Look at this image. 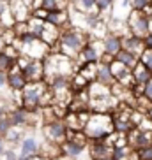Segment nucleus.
Returning a JSON list of instances; mask_svg holds the SVG:
<instances>
[{"mask_svg": "<svg viewBox=\"0 0 152 160\" xmlns=\"http://www.w3.org/2000/svg\"><path fill=\"white\" fill-rule=\"evenodd\" d=\"M89 32L87 30H80V28H74V27H66L62 28V35H60V41H58V49H60L62 55L73 58L74 60L80 51L85 48V44L89 42Z\"/></svg>", "mask_w": 152, "mask_h": 160, "instance_id": "obj_1", "label": "nucleus"}, {"mask_svg": "<svg viewBox=\"0 0 152 160\" xmlns=\"http://www.w3.org/2000/svg\"><path fill=\"white\" fill-rule=\"evenodd\" d=\"M83 132L89 137V141L106 139L111 132H115L113 114L111 113H92L85 125V128H83Z\"/></svg>", "mask_w": 152, "mask_h": 160, "instance_id": "obj_2", "label": "nucleus"}, {"mask_svg": "<svg viewBox=\"0 0 152 160\" xmlns=\"http://www.w3.org/2000/svg\"><path fill=\"white\" fill-rule=\"evenodd\" d=\"M48 90H50V86L46 81L29 83L21 90V108H25L30 113H37L43 108V97Z\"/></svg>", "mask_w": 152, "mask_h": 160, "instance_id": "obj_3", "label": "nucleus"}, {"mask_svg": "<svg viewBox=\"0 0 152 160\" xmlns=\"http://www.w3.org/2000/svg\"><path fill=\"white\" fill-rule=\"evenodd\" d=\"M18 67L21 69V72H23V76L27 78L29 83L44 81V62L43 60H34V58H29L25 55H19Z\"/></svg>", "mask_w": 152, "mask_h": 160, "instance_id": "obj_4", "label": "nucleus"}, {"mask_svg": "<svg viewBox=\"0 0 152 160\" xmlns=\"http://www.w3.org/2000/svg\"><path fill=\"white\" fill-rule=\"evenodd\" d=\"M128 27L131 35H136L140 39H145L149 35V23H150V16H147L143 11H131L128 16Z\"/></svg>", "mask_w": 152, "mask_h": 160, "instance_id": "obj_5", "label": "nucleus"}, {"mask_svg": "<svg viewBox=\"0 0 152 160\" xmlns=\"http://www.w3.org/2000/svg\"><path fill=\"white\" fill-rule=\"evenodd\" d=\"M67 132H69V128H67L64 120H55V122L44 123L43 127L44 139L50 142H58V144H62L67 139Z\"/></svg>", "mask_w": 152, "mask_h": 160, "instance_id": "obj_6", "label": "nucleus"}, {"mask_svg": "<svg viewBox=\"0 0 152 160\" xmlns=\"http://www.w3.org/2000/svg\"><path fill=\"white\" fill-rule=\"evenodd\" d=\"M7 81H9L11 92H21L25 86L29 85V81H27V78L23 76V72H21V69L18 67V63H16V67H13V69L7 72Z\"/></svg>", "mask_w": 152, "mask_h": 160, "instance_id": "obj_7", "label": "nucleus"}, {"mask_svg": "<svg viewBox=\"0 0 152 160\" xmlns=\"http://www.w3.org/2000/svg\"><path fill=\"white\" fill-rule=\"evenodd\" d=\"M89 148V144H83V142H78L74 139H66V141L62 142V151H64V157L71 160H76L80 158L81 153Z\"/></svg>", "mask_w": 152, "mask_h": 160, "instance_id": "obj_8", "label": "nucleus"}, {"mask_svg": "<svg viewBox=\"0 0 152 160\" xmlns=\"http://www.w3.org/2000/svg\"><path fill=\"white\" fill-rule=\"evenodd\" d=\"M60 35H62L60 27H55V25H52V23L46 21V23H44V28H43V33H41V41H44V42L50 46V49H52L55 44H58Z\"/></svg>", "mask_w": 152, "mask_h": 160, "instance_id": "obj_9", "label": "nucleus"}, {"mask_svg": "<svg viewBox=\"0 0 152 160\" xmlns=\"http://www.w3.org/2000/svg\"><path fill=\"white\" fill-rule=\"evenodd\" d=\"M103 49H105L106 55L117 57V55H119V53L124 49V46H122V37H119V35H113V33H108V35L103 39Z\"/></svg>", "mask_w": 152, "mask_h": 160, "instance_id": "obj_10", "label": "nucleus"}, {"mask_svg": "<svg viewBox=\"0 0 152 160\" xmlns=\"http://www.w3.org/2000/svg\"><path fill=\"white\" fill-rule=\"evenodd\" d=\"M41 151V142L35 137H23L19 142V155L23 157H35Z\"/></svg>", "mask_w": 152, "mask_h": 160, "instance_id": "obj_11", "label": "nucleus"}, {"mask_svg": "<svg viewBox=\"0 0 152 160\" xmlns=\"http://www.w3.org/2000/svg\"><path fill=\"white\" fill-rule=\"evenodd\" d=\"M122 46H124V49L131 51L133 55H136L138 58L142 57V53L145 51V42H143V39L136 37V35H131V33H129L128 37L122 39Z\"/></svg>", "mask_w": 152, "mask_h": 160, "instance_id": "obj_12", "label": "nucleus"}, {"mask_svg": "<svg viewBox=\"0 0 152 160\" xmlns=\"http://www.w3.org/2000/svg\"><path fill=\"white\" fill-rule=\"evenodd\" d=\"M115 76L113 72H111V69H110L108 63H97V74H95V83H99V85H105V86H111L115 85Z\"/></svg>", "mask_w": 152, "mask_h": 160, "instance_id": "obj_13", "label": "nucleus"}, {"mask_svg": "<svg viewBox=\"0 0 152 160\" xmlns=\"http://www.w3.org/2000/svg\"><path fill=\"white\" fill-rule=\"evenodd\" d=\"M131 2L129 0H113V5H111V18L115 19H128V16L131 14Z\"/></svg>", "mask_w": 152, "mask_h": 160, "instance_id": "obj_14", "label": "nucleus"}, {"mask_svg": "<svg viewBox=\"0 0 152 160\" xmlns=\"http://www.w3.org/2000/svg\"><path fill=\"white\" fill-rule=\"evenodd\" d=\"M133 76H134V81H136L138 85H147L149 81L152 79V71L145 63L138 62L136 65L133 67Z\"/></svg>", "mask_w": 152, "mask_h": 160, "instance_id": "obj_15", "label": "nucleus"}, {"mask_svg": "<svg viewBox=\"0 0 152 160\" xmlns=\"http://www.w3.org/2000/svg\"><path fill=\"white\" fill-rule=\"evenodd\" d=\"M41 155L48 157V158H58V157L64 155V151H62V144H58V142H50V141H44L41 142V151H39Z\"/></svg>", "mask_w": 152, "mask_h": 160, "instance_id": "obj_16", "label": "nucleus"}, {"mask_svg": "<svg viewBox=\"0 0 152 160\" xmlns=\"http://www.w3.org/2000/svg\"><path fill=\"white\" fill-rule=\"evenodd\" d=\"M108 30L110 33H113V35H119V37H128L129 33V27H128V21H124V19H115L111 18L108 21Z\"/></svg>", "mask_w": 152, "mask_h": 160, "instance_id": "obj_17", "label": "nucleus"}, {"mask_svg": "<svg viewBox=\"0 0 152 160\" xmlns=\"http://www.w3.org/2000/svg\"><path fill=\"white\" fill-rule=\"evenodd\" d=\"M115 60H119L120 63H124L126 67H129V69L133 71V67L136 65L138 62H140V58H138L136 55H133L131 51H128V49H122V51L115 57Z\"/></svg>", "mask_w": 152, "mask_h": 160, "instance_id": "obj_18", "label": "nucleus"}, {"mask_svg": "<svg viewBox=\"0 0 152 160\" xmlns=\"http://www.w3.org/2000/svg\"><path fill=\"white\" fill-rule=\"evenodd\" d=\"M25 137V132L21 130V127H13L9 132H7V136L4 137L5 142H11L13 144V148H14L16 144H19L21 142V139Z\"/></svg>", "mask_w": 152, "mask_h": 160, "instance_id": "obj_19", "label": "nucleus"}, {"mask_svg": "<svg viewBox=\"0 0 152 160\" xmlns=\"http://www.w3.org/2000/svg\"><path fill=\"white\" fill-rule=\"evenodd\" d=\"M110 69H111V72H113V76H115V79H117V81L122 79L126 74H129V72H131V69H129V67H126L124 63H120L119 60L111 62V63H110Z\"/></svg>", "mask_w": 152, "mask_h": 160, "instance_id": "obj_20", "label": "nucleus"}, {"mask_svg": "<svg viewBox=\"0 0 152 160\" xmlns=\"http://www.w3.org/2000/svg\"><path fill=\"white\" fill-rule=\"evenodd\" d=\"M18 58H13V57H9V55H5L4 51H0V71L2 72H9L13 67H16Z\"/></svg>", "mask_w": 152, "mask_h": 160, "instance_id": "obj_21", "label": "nucleus"}, {"mask_svg": "<svg viewBox=\"0 0 152 160\" xmlns=\"http://www.w3.org/2000/svg\"><path fill=\"white\" fill-rule=\"evenodd\" d=\"M29 23V30L32 33H35L39 39H41V33H43V28H44V23L46 21H43V19H37V18H34V16H30V19L27 21Z\"/></svg>", "mask_w": 152, "mask_h": 160, "instance_id": "obj_22", "label": "nucleus"}, {"mask_svg": "<svg viewBox=\"0 0 152 160\" xmlns=\"http://www.w3.org/2000/svg\"><path fill=\"white\" fill-rule=\"evenodd\" d=\"M11 128H13V123H11V118L7 114V116H4L0 120V137H5Z\"/></svg>", "mask_w": 152, "mask_h": 160, "instance_id": "obj_23", "label": "nucleus"}, {"mask_svg": "<svg viewBox=\"0 0 152 160\" xmlns=\"http://www.w3.org/2000/svg\"><path fill=\"white\" fill-rule=\"evenodd\" d=\"M138 130H142V132H152V118H149L147 114L142 118V122L136 125Z\"/></svg>", "mask_w": 152, "mask_h": 160, "instance_id": "obj_24", "label": "nucleus"}, {"mask_svg": "<svg viewBox=\"0 0 152 160\" xmlns=\"http://www.w3.org/2000/svg\"><path fill=\"white\" fill-rule=\"evenodd\" d=\"M136 151V155L140 157V160H152V144L145 146L142 150H134Z\"/></svg>", "mask_w": 152, "mask_h": 160, "instance_id": "obj_25", "label": "nucleus"}, {"mask_svg": "<svg viewBox=\"0 0 152 160\" xmlns=\"http://www.w3.org/2000/svg\"><path fill=\"white\" fill-rule=\"evenodd\" d=\"M140 62L145 63V65L152 71V49H145V51L142 53V57H140Z\"/></svg>", "mask_w": 152, "mask_h": 160, "instance_id": "obj_26", "label": "nucleus"}, {"mask_svg": "<svg viewBox=\"0 0 152 160\" xmlns=\"http://www.w3.org/2000/svg\"><path fill=\"white\" fill-rule=\"evenodd\" d=\"M60 0H43V9L46 11H57L60 9Z\"/></svg>", "mask_w": 152, "mask_h": 160, "instance_id": "obj_27", "label": "nucleus"}, {"mask_svg": "<svg viewBox=\"0 0 152 160\" xmlns=\"http://www.w3.org/2000/svg\"><path fill=\"white\" fill-rule=\"evenodd\" d=\"M48 12H50V11H46V9H43V7H41V9H34V11H32V16H34V18H37V19H43V21H46Z\"/></svg>", "mask_w": 152, "mask_h": 160, "instance_id": "obj_28", "label": "nucleus"}, {"mask_svg": "<svg viewBox=\"0 0 152 160\" xmlns=\"http://www.w3.org/2000/svg\"><path fill=\"white\" fill-rule=\"evenodd\" d=\"M4 90H9V81H7V72L0 71V93Z\"/></svg>", "mask_w": 152, "mask_h": 160, "instance_id": "obj_29", "label": "nucleus"}, {"mask_svg": "<svg viewBox=\"0 0 152 160\" xmlns=\"http://www.w3.org/2000/svg\"><path fill=\"white\" fill-rule=\"evenodd\" d=\"M4 160H18V153L14 151V148H7V151L4 153Z\"/></svg>", "mask_w": 152, "mask_h": 160, "instance_id": "obj_30", "label": "nucleus"}, {"mask_svg": "<svg viewBox=\"0 0 152 160\" xmlns=\"http://www.w3.org/2000/svg\"><path fill=\"white\" fill-rule=\"evenodd\" d=\"M143 95H145V97H147V99L152 102V79L149 81L147 85H145V90H143Z\"/></svg>", "mask_w": 152, "mask_h": 160, "instance_id": "obj_31", "label": "nucleus"}, {"mask_svg": "<svg viewBox=\"0 0 152 160\" xmlns=\"http://www.w3.org/2000/svg\"><path fill=\"white\" fill-rule=\"evenodd\" d=\"M143 42H145V49H152V33H149L147 37L143 39Z\"/></svg>", "mask_w": 152, "mask_h": 160, "instance_id": "obj_32", "label": "nucleus"}, {"mask_svg": "<svg viewBox=\"0 0 152 160\" xmlns=\"http://www.w3.org/2000/svg\"><path fill=\"white\" fill-rule=\"evenodd\" d=\"M7 151V146H5V139L0 137V157H4V153Z\"/></svg>", "mask_w": 152, "mask_h": 160, "instance_id": "obj_33", "label": "nucleus"}, {"mask_svg": "<svg viewBox=\"0 0 152 160\" xmlns=\"http://www.w3.org/2000/svg\"><path fill=\"white\" fill-rule=\"evenodd\" d=\"M4 46H5V42H4V39H2V35H0V51L4 49Z\"/></svg>", "mask_w": 152, "mask_h": 160, "instance_id": "obj_34", "label": "nucleus"}, {"mask_svg": "<svg viewBox=\"0 0 152 160\" xmlns=\"http://www.w3.org/2000/svg\"><path fill=\"white\" fill-rule=\"evenodd\" d=\"M4 30H5V28H4V25H2V21H0V35H2V32H4Z\"/></svg>", "mask_w": 152, "mask_h": 160, "instance_id": "obj_35", "label": "nucleus"}, {"mask_svg": "<svg viewBox=\"0 0 152 160\" xmlns=\"http://www.w3.org/2000/svg\"><path fill=\"white\" fill-rule=\"evenodd\" d=\"M147 116H149V118H152V108H150V109H149V111H147Z\"/></svg>", "mask_w": 152, "mask_h": 160, "instance_id": "obj_36", "label": "nucleus"}, {"mask_svg": "<svg viewBox=\"0 0 152 160\" xmlns=\"http://www.w3.org/2000/svg\"><path fill=\"white\" fill-rule=\"evenodd\" d=\"M103 160H113V157H110V158H103Z\"/></svg>", "mask_w": 152, "mask_h": 160, "instance_id": "obj_37", "label": "nucleus"}]
</instances>
